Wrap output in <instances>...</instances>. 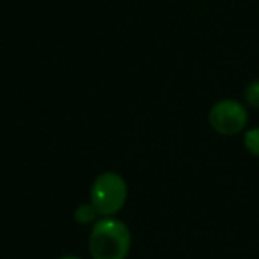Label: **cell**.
<instances>
[{
  "label": "cell",
  "mask_w": 259,
  "mask_h": 259,
  "mask_svg": "<svg viewBox=\"0 0 259 259\" xmlns=\"http://www.w3.org/2000/svg\"><path fill=\"white\" fill-rule=\"evenodd\" d=\"M132 248L128 226L114 217H103L89 234V252L93 259H126Z\"/></svg>",
  "instance_id": "6da1fadb"
},
{
  "label": "cell",
  "mask_w": 259,
  "mask_h": 259,
  "mask_svg": "<svg viewBox=\"0 0 259 259\" xmlns=\"http://www.w3.org/2000/svg\"><path fill=\"white\" fill-rule=\"evenodd\" d=\"M128 199V185L117 172H103L93 181L91 202L101 217H114Z\"/></svg>",
  "instance_id": "7a4b0ae2"
},
{
  "label": "cell",
  "mask_w": 259,
  "mask_h": 259,
  "mask_svg": "<svg viewBox=\"0 0 259 259\" xmlns=\"http://www.w3.org/2000/svg\"><path fill=\"white\" fill-rule=\"evenodd\" d=\"M208 122L217 134L233 137V135L241 134L248 124V112L241 101L231 100H220L209 108Z\"/></svg>",
  "instance_id": "3957f363"
},
{
  "label": "cell",
  "mask_w": 259,
  "mask_h": 259,
  "mask_svg": "<svg viewBox=\"0 0 259 259\" xmlns=\"http://www.w3.org/2000/svg\"><path fill=\"white\" fill-rule=\"evenodd\" d=\"M100 215V213L96 211V208L93 206V202H83V204H80L78 208L75 209V220L78 224H82V226H85V224L89 222H94L96 220V217Z\"/></svg>",
  "instance_id": "277c9868"
},
{
  "label": "cell",
  "mask_w": 259,
  "mask_h": 259,
  "mask_svg": "<svg viewBox=\"0 0 259 259\" xmlns=\"http://www.w3.org/2000/svg\"><path fill=\"white\" fill-rule=\"evenodd\" d=\"M243 146L250 155L259 158V128H250L243 135Z\"/></svg>",
  "instance_id": "5b68a950"
},
{
  "label": "cell",
  "mask_w": 259,
  "mask_h": 259,
  "mask_svg": "<svg viewBox=\"0 0 259 259\" xmlns=\"http://www.w3.org/2000/svg\"><path fill=\"white\" fill-rule=\"evenodd\" d=\"M243 101L252 108H259V78L250 82L243 91Z\"/></svg>",
  "instance_id": "8992f818"
},
{
  "label": "cell",
  "mask_w": 259,
  "mask_h": 259,
  "mask_svg": "<svg viewBox=\"0 0 259 259\" xmlns=\"http://www.w3.org/2000/svg\"><path fill=\"white\" fill-rule=\"evenodd\" d=\"M59 259H80V257H78V255H71V254H69V255H62V257H59Z\"/></svg>",
  "instance_id": "52a82bcc"
}]
</instances>
